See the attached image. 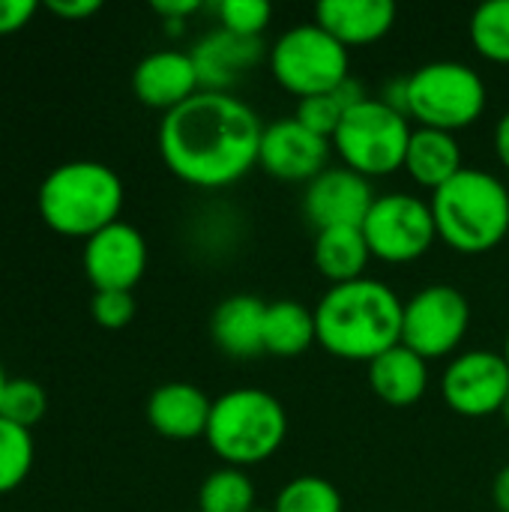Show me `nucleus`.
I'll return each mask as SVG.
<instances>
[{
	"label": "nucleus",
	"instance_id": "23",
	"mask_svg": "<svg viewBox=\"0 0 509 512\" xmlns=\"http://www.w3.org/2000/svg\"><path fill=\"white\" fill-rule=\"evenodd\" d=\"M318 342L315 336V309L297 300H276L267 303L264 318V354L270 357H300Z\"/></svg>",
	"mask_w": 509,
	"mask_h": 512
},
{
	"label": "nucleus",
	"instance_id": "27",
	"mask_svg": "<svg viewBox=\"0 0 509 512\" xmlns=\"http://www.w3.org/2000/svg\"><path fill=\"white\" fill-rule=\"evenodd\" d=\"M33 432L0 417V495L15 492L33 471Z\"/></svg>",
	"mask_w": 509,
	"mask_h": 512
},
{
	"label": "nucleus",
	"instance_id": "3",
	"mask_svg": "<svg viewBox=\"0 0 509 512\" xmlns=\"http://www.w3.org/2000/svg\"><path fill=\"white\" fill-rule=\"evenodd\" d=\"M123 201L126 189L120 174L96 159H75L51 168L36 192L42 222L63 237L81 240L120 222Z\"/></svg>",
	"mask_w": 509,
	"mask_h": 512
},
{
	"label": "nucleus",
	"instance_id": "34",
	"mask_svg": "<svg viewBox=\"0 0 509 512\" xmlns=\"http://www.w3.org/2000/svg\"><path fill=\"white\" fill-rule=\"evenodd\" d=\"M204 3L201 0H159L153 3V12L165 21V24H183L189 15L201 12Z\"/></svg>",
	"mask_w": 509,
	"mask_h": 512
},
{
	"label": "nucleus",
	"instance_id": "35",
	"mask_svg": "<svg viewBox=\"0 0 509 512\" xmlns=\"http://www.w3.org/2000/svg\"><path fill=\"white\" fill-rule=\"evenodd\" d=\"M492 144H495V156H498L501 168H507V174H509V111L507 114H501V120L495 123Z\"/></svg>",
	"mask_w": 509,
	"mask_h": 512
},
{
	"label": "nucleus",
	"instance_id": "19",
	"mask_svg": "<svg viewBox=\"0 0 509 512\" xmlns=\"http://www.w3.org/2000/svg\"><path fill=\"white\" fill-rule=\"evenodd\" d=\"M267 303L252 294L225 297L210 315V339L231 360H252L264 354Z\"/></svg>",
	"mask_w": 509,
	"mask_h": 512
},
{
	"label": "nucleus",
	"instance_id": "20",
	"mask_svg": "<svg viewBox=\"0 0 509 512\" xmlns=\"http://www.w3.org/2000/svg\"><path fill=\"white\" fill-rule=\"evenodd\" d=\"M369 384L390 408H411L429 390V363L411 348L396 345L369 363Z\"/></svg>",
	"mask_w": 509,
	"mask_h": 512
},
{
	"label": "nucleus",
	"instance_id": "7",
	"mask_svg": "<svg viewBox=\"0 0 509 512\" xmlns=\"http://www.w3.org/2000/svg\"><path fill=\"white\" fill-rule=\"evenodd\" d=\"M411 132V120L405 114H399L378 96H366L342 117L330 144L339 156V165L366 180H375L402 171Z\"/></svg>",
	"mask_w": 509,
	"mask_h": 512
},
{
	"label": "nucleus",
	"instance_id": "26",
	"mask_svg": "<svg viewBox=\"0 0 509 512\" xmlns=\"http://www.w3.org/2000/svg\"><path fill=\"white\" fill-rule=\"evenodd\" d=\"M468 36L474 51L498 66H509V0H489L474 9Z\"/></svg>",
	"mask_w": 509,
	"mask_h": 512
},
{
	"label": "nucleus",
	"instance_id": "18",
	"mask_svg": "<svg viewBox=\"0 0 509 512\" xmlns=\"http://www.w3.org/2000/svg\"><path fill=\"white\" fill-rule=\"evenodd\" d=\"M393 0H324L315 6V24L324 27L348 51L375 45L396 24Z\"/></svg>",
	"mask_w": 509,
	"mask_h": 512
},
{
	"label": "nucleus",
	"instance_id": "14",
	"mask_svg": "<svg viewBox=\"0 0 509 512\" xmlns=\"http://www.w3.org/2000/svg\"><path fill=\"white\" fill-rule=\"evenodd\" d=\"M375 198L378 195L372 189V180L354 174L345 165H330L312 183H306L303 216L315 231L363 228V219L369 216Z\"/></svg>",
	"mask_w": 509,
	"mask_h": 512
},
{
	"label": "nucleus",
	"instance_id": "38",
	"mask_svg": "<svg viewBox=\"0 0 509 512\" xmlns=\"http://www.w3.org/2000/svg\"><path fill=\"white\" fill-rule=\"evenodd\" d=\"M501 420L507 423V429H509V396H507V402H504V408H501Z\"/></svg>",
	"mask_w": 509,
	"mask_h": 512
},
{
	"label": "nucleus",
	"instance_id": "16",
	"mask_svg": "<svg viewBox=\"0 0 509 512\" xmlns=\"http://www.w3.org/2000/svg\"><path fill=\"white\" fill-rule=\"evenodd\" d=\"M189 54L195 60L201 90L231 93V87L243 75H249L270 51H267L264 39H246V36L216 27L207 36H201Z\"/></svg>",
	"mask_w": 509,
	"mask_h": 512
},
{
	"label": "nucleus",
	"instance_id": "4",
	"mask_svg": "<svg viewBox=\"0 0 509 512\" xmlns=\"http://www.w3.org/2000/svg\"><path fill=\"white\" fill-rule=\"evenodd\" d=\"M438 240L462 255H486L509 237V189L483 168H462L432 192Z\"/></svg>",
	"mask_w": 509,
	"mask_h": 512
},
{
	"label": "nucleus",
	"instance_id": "13",
	"mask_svg": "<svg viewBox=\"0 0 509 512\" xmlns=\"http://www.w3.org/2000/svg\"><path fill=\"white\" fill-rule=\"evenodd\" d=\"M333 144L315 135L297 117H279L264 126L258 165L285 183H312L324 168H330Z\"/></svg>",
	"mask_w": 509,
	"mask_h": 512
},
{
	"label": "nucleus",
	"instance_id": "32",
	"mask_svg": "<svg viewBox=\"0 0 509 512\" xmlns=\"http://www.w3.org/2000/svg\"><path fill=\"white\" fill-rule=\"evenodd\" d=\"M36 9L39 6L33 0H0V36L24 30L36 15Z\"/></svg>",
	"mask_w": 509,
	"mask_h": 512
},
{
	"label": "nucleus",
	"instance_id": "41",
	"mask_svg": "<svg viewBox=\"0 0 509 512\" xmlns=\"http://www.w3.org/2000/svg\"><path fill=\"white\" fill-rule=\"evenodd\" d=\"M195 512H198V510H195Z\"/></svg>",
	"mask_w": 509,
	"mask_h": 512
},
{
	"label": "nucleus",
	"instance_id": "30",
	"mask_svg": "<svg viewBox=\"0 0 509 512\" xmlns=\"http://www.w3.org/2000/svg\"><path fill=\"white\" fill-rule=\"evenodd\" d=\"M213 12L222 30L246 36V39H261V33L267 30L273 18V6L264 0H219Z\"/></svg>",
	"mask_w": 509,
	"mask_h": 512
},
{
	"label": "nucleus",
	"instance_id": "28",
	"mask_svg": "<svg viewBox=\"0 0 509 512\" xmlns=\"http://www.w3.org/2000/svg\"><path fill=\"white\" fill-rule=\"evenodd\" d=\"M273 512H345V504L330 480L303 474L279 489Z\"/></svg>",
	"mask_w": 509,
	"mask_h": 512
},
{
	"label": "nucleus",
	"instance_id": "21",
	"mask_svg": "<svg viewBox=\"0 0 509 512\" xmlns=\"http://www.w3.org/2000/svg\"><path fill=\"white\" fill-rule=\"evenodd\" d=\"M462 168H465L462 165V147H459L456 135L441 132V129H423V126H417L411 132V144H408L402 171L417 186H423L429 192H438Z\"/></svg>",
	"mask_w": 509,
	"mask_h": 512
},
{
	"label": "nucleus",
	"instance_id": "1",
	"mask_svg": "<svg viewBox=\"0 0 509 512\" xmlns=\"http://www.w3.org/2000/svg\"><path fill=\"white\" fill-rule=\"evenodd\" d=\"M264 123L234 93L201 90L162 114L159 156L165 168L195 189H225L258 165Z\"/></svg>",
	"mask_w": 509,
	"mask_h": 512
},
{
	"label": "nucleus",
	"instance_id": "8",
	"mask_svg": "<svg viewBox=\"0 0 509 512\" xmlns=\"http://www.w3.org/2000/svg\"><path fill=\"white\" fill-rule=\"evenodd\" d=\"M267 63L276 84L297 99L333 93L351 78L348 48L315 21L288 27L270 45Z\"/></svg>",
	"mask_w": 509,
	"mask_h": 512
},
{
	"label": "nucleus",
	"instance_id": "10",
	"mask_svg": "<svg viewBox=\"0 0 509 512\" xmlns=\"http://www.w3.org/2000/svg\"><path fill=\"white\" fill-rule=\"evenodd\" d=\"M471 327L468 297L453 285H426L402 312V345L420 354L426 363L459 351Z\"/></svg>",
	"mask_w": 509,
	"mask_h": 512
},
{
	"label": "nucleus",
	"instance_id": "11",
	"mask_svg": "<svg viewBox=\"0 0 509 512\" xmlns=\"http://www.w3.org/2000/svg\"><path fill=\"white\" fill-rule=\"evenodd\" d=\"M447 408L468 420L501 414L509 396V363L498 351H462L441 375Z\"/></svg>",
	"mask_w": 509,
	"mask_h": 512
},
{
	"label": "nucleus",
	"instance_id": "40",
	"mask_svg": "<svg viewBox=\"0 0 509 512\" xmlns=\"http://www.w3.org/2000/svg\"><path fill=\"white\" fill-rule=\"evenodd\" d=\"M252 512H273V507H270V510H261V507H255V510Z\"/></svg>",
	"mask_w": 509,
	"mask_h": 512
},
{
	"label": "nucleus",
	"instance_id": "39",
	"mask_svg": "<svg viewBox=\"0 0 509 512\" xmlns=\"http://www.w3.org/2000/svg\"><path fill=\"white\" fill-rule=\"evenodd\" d=\"M501 354H504V360L509 363V333H507V339H504V351H501Z\"/></svg>",
	"mask_w": 509,
	"mask_h": 512
},
{
	"label": "nucleus",
	"instance_id": "22",
	"mask_svg": "<svg viewBox=\"0 0 509 512\" xmlns=\"http://www.w3.org/2000/svg\"><path fill=\"white\" fill-rule=\"evenodd\" d=\"M312 261H315V270L330 285H345V282L363 279L366 270H369V261H372L363 228H324V231H315Z\"/></svg>",
	"mask_w": 509,
	"mask_h": 512
},
{
	"label": "nucleus",
	"instance_id": "9",
	"mask_svg": "<svg viewBox=\"0 0 509 512\" xmlns=\"http://www.w3.org/2000/svg\"><path fill=\"white\" fill-rule=\"evenodd\" d=\"M363 237L375 261L393 267L411 264L423 258L438 240L432 204L411 192L378 195L369 216L363 219Z\"/></svg>",
	"mask_w": 509,
	"mask_h": 512
},
{
	"label": "nucleus",
	"instance_id": "15",
	"mask_svg": "<svg viewBox=\"0 0 509 512\" xmlns=\"http://www.w3.org/2000/svg\"><path fill=\"white\" fill-rule=\"evenodd\" d=\"M132 93L141 105L156 108L162 114L180 108L195 93H201L198 69L189 51L162 48L150 51L132 69Z\"/></svg>",
	"mask_w": 509,
	"mask_h": 512
},
{
	"label": "nucleus",
	"instance_id": "29",
	"mask_svg": "<svg viewBox=\"0 0 509 512\" xmlns=\"http://www.w3.org/2000/svg\"><path fill=\"white\" fill-rule=\"evenodd\" d=\"M48 411V396L33 378H9L3 399H0V417L33 429Z\"/></svg>",
	"mask_w": 509,
	"mask_h": 512
},
{
	"label": "nucleus",
	"instance_id": "33",
	"mask_svg": "<svg viewBox=\"0 0 509 512\" xmlns=\"http://www.w3.org/2000/svg\"><path fill=\"white\" fill-rule=\"evenodd\" d=\"M45 9L54 12L63 21H81V18L96 15L102 9V3L99 0H48Z\"/></svg>",
	"mask_w": 509,
	"mask_h": 512
},
{
	"label": "nucleus",
	"instance_id": "31",
	"mask_svg": "<svg viewBox=\"0 0 509 512\" xmlns=\"http://www.w3.org/2000/svg\"><path fill=\"white\" fill-rule=\"evenodd\" d=\"M90 315L105 330H123L135 318V297L132 291H93Z\"/></svg>",
	"mask_w": 509,
	"mask_h": 512
},
{
	"label": "nucleus",
	"instance_id": "6",
	"mask_svg": "<svg viewBox=\"0 0 509 512\" xmlns=\"http://www.w3.org/2000/svg\"><path fill=\"white\" fill-rule=\"evenodd\" d=\"M408 81V120L423 129L462 132L471 129L489 105L483 75L462 60H432L417 66Z\"/></svg>",
	"mask_w": 509,
	"mask_h": 512
},
{
	"label": "nucleus",
	"instance_id": "36",
	"mask_svg": "<svg viewBox=\"0 0 509 512\" xmlns=\"http://www.w3.org/2000/svg\"><path fill=\"white\" fill-rule=\"evenodd\" d=\"M492 501L498 512H509V465H504L495 477V486H492Z\"/></svg>",
	"mask_w": 509,
	"mask_h": 512
},
{
	"label": "nucleus",
	"instance_id": "25",
	"mask_svg": "<svg viewBox=\"0 0 509 512\" xmlns=\"http://www.w3.org/2000/svg\"><path fill=\"white\" fill-rule=\"evenodd\" d=\"M258 501L255 483L243 468L222 465L207 474L198 489V512H252Z\"/></svg>",
	"mask_w": 509,
	"mask_h": 512
},
{
	"label": "nucleus",
	"instance_id": "2",
	"mask_svg": "<svg viewBox=\"0 0 509 512\" xmlns=\"http://www.w3.org/2000/svg\"><path fill=\"white\" fill-rule=\"evenodd\" d=\"M402 312L405 303L381 279L330 285L315 306V336L327 354L369 366L402 345Z\"/></svg>",
	"mask_w": 509,
	"mask_h": 512
},
{
	"label": "nucleus",
	"instance_id": "37",
	"mask_svg": "<svg viewBox=\"0 0 509 512\" xmlns=\"http://www.w3.org/2000/svg\"><path fill=\"white\" fill-rule=\"evenodd\" d=\"M6 381H9V375L3 372V366H0V399H3V390H6Z\"/></svg>",
	"mask_w": 509,
	"mask_h": 512
},
{
	"label": "nucleus",
	"instance_id": "12",
	"mask_svg": "<svg viewBox=\"0 0 509 512\" xmlns=\"http://www.w3.org/2000/svg\"><path fill=\"white\" fill-rule=\"evenodd\" d=\"M81 261L93 291H132L147 273V240L120 219L84 240Z\"/></svg>",
	"mask_w": 509,
	"mask_h": 512
},
{
	"label": "nucleus",
	"instance_id": "5",
	"mask_svg": "<svg viewBox=\"0 0 509 512\" xmlns=\"http://www.w3.org/2000/svg\"><path fill=\"white\" fill-rule=\"evenodd\" d=\"M288 438L285 405L258 387H237L213 399L207 447L231 468H255L273 459Z\"/></svg>",
	"mask_w": 509,
	"mask_h": 512
},
{
	"label": "nucleus",
	"instance_id": "24",
	"mask_svg": "<svg viewBox=\"0 0 509 512\" xmlns=\"http://www.w3.org/2000/svg\"><path fill=\"white\" fill-rule=\"evenodd\" d=\"M363 99H366V87L351 75V78H348L342 87H336L333 93H321V96L300 99L294 117H297L306 129H312L315 135L333 138L336 129H339V123H342V117H345L354 105H360Z\"/></svg>",
	"mask_w": 509,
	"mask_h": 512
},
{
	"label": "nucleus",
	"instance_id": "17",
	"mask_svg": "<svg viewBox=\"0 0 509 512\" xmlns=\"http://www.w3.org/2000/svg\"><path fill=\"white\" fill-rule=\"evenodd\" d=\"M213 399L189 381L159 384L147 399V423L168 441H195L207 435Z\"/></svg>",
	"mask_w": 509,
	"mask_h": 512
}]
</instances>
